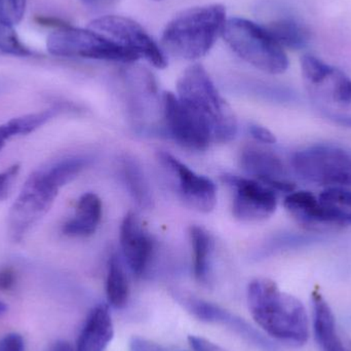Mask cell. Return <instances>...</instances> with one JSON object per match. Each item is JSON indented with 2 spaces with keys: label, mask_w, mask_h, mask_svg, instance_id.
<instances>
[{
  "label": "cell",
  "mask_w": 351,
  "mask_h": 351,
  "mask_svg": "<svg viewBox=\"0 0 351 351\" xmlns=\"http://www.w3.org/2000/svg\"><path fill=\"white\" fill-rule=\"evenodd\" d=\"M247 304L255 323L269 337L299 348L311 335V322L299 299L268 278H257L247 287Z\"/></svg>",
  "instance_id": "2"
},
{
  "label": "cell",
  "mask_w": 351,
  "mask_h": 351,
  "mask_svg": "<svg viewBox=\"0 0 351 351\" xmlns=\"http://www.w3.org/2000/svg\"><path fill=\"white\" fill-rule=\"evenodd\" d=\"M34 21L37 24L40 25V26L55 28L56 30H57V29H61L64 28V27L69 26L70 25L68 24L66 21L53 16H36L34 18Z\"/></svg>",
  "instance_id": "34"
},
{
  "label": "cell",
  "mask_w": 351,
  "mask_h": 351,
  "mask_svg": "<svg viewBox=\"0 0 351 351\" xmlns=\"http://www.w3.org/2000/svg\"><path fill=\"white\" fill-rule=\"evenodd\" d=\"M323 206L346 226L351 224V189L329 188L319 196Z\"/></svg>",
  "instance_id": "24"
},
{
  "label": "cell",
  "mask_w": 351,
  "mask_h": 351,
  "mask_svg": "<svg viewBox=\"0 0 351 351\" xmlns=\"http://www.w3.org/2000/svg\"><path fill=\"white\" fill-rule=\"evenodd\" d=\"M130 351H169L164 346L154 343L149 340L142 339L139 337H134L130 342Z\"/></svg>",
  "instance_id": "32"
},
{
  "label": "cell",
  "mask_w": 351,
  "mask_h": 351,
  "mask_svg": "<svg viewBox=\"0 0 351 351\" xmlns=\"http://www.w3.org/2000/svg\"><path fill=\"white\" fill-rule=\"evenodd\" d=\"M156 1H162V0H156Z\"/></svg>",
  "instance_id": "37"
},
{
  "label": "cell",
  "mask_w": 351,
  "mask_h": 351,
  "mask_svg": "<svg viewBox=\"0 0 351 351\" xmlns=\"http://www.w3.org/2000/svg\"><path fill=\"white\" fill-rule=\"evenodd\" d=\"M223 182L234 188L232 214L243 222H259L276 212L278 198L276 191L255 179L225 175Z\"/></svg>",
  "instance_id": "10"
},
{
  "label": "cell",
  "mask_w": 351,
  "mask_h": 351,
  "mask_svg": "<svg viewBox=\"0 0 351 351\" xmlns=\"http://www.w3.org/2000/svg\"><path fill=\"white\" fill-rule=\"evenodd\" d=\"M123 175L134 199L143 208H149L152 204V195L140 167L134 160H125Z\"/></svg>",
  "instance_id": "25"
},
{
  "label": "cell",
  "mask_w": 351,
  "mask_h": 351,
  "mask_svg": "<svg viewBox=\"0 0 351 351\" xmlns=\"http://www.w3.org/2000/svg\"><path fill=\"white\" fill-rule=\"evenodd\" d=\"M284 206L295 222L309 232H330L344 227L311 192L295 190L285 198Z\"/></svg>",
  "instance_id": "13"
},
{
  "label": "cell",
  "mask_w": 351,
  "mask_h": 351,
  "mask_svg": "<svg viewBox=\"0 0 351 351\" xmlns=\"http://www.w3.org/2000/svg\"><path fill=\"white\" fill-rule=\"evenodd\" d=\"M20 165L16 164L0 172V202L8 197L14 181L20 173Z\"/></svg>",
  "instance_id": "28"
},
{
  "label": "cell",
  "mask_w": 351,
  "mask_h": 351,
  "mask_svg": "<svg viewBox=\"0 0 351 351\" xmlns=\"http://www.w3.org/2000/svg\"><path fill=\"white\" fill-rule=\"evenodd\" d=\"M121 245L132 272L141 276L147 269L154 255V241L142 229L134 213H129L121 223Z\"/></svg>",
  "instance_id": "17"
},
{
  "label": "cell",
  "mask_w": 351,
  "mask_h": 351,
  "mask_svg": "<svg viewBox=\"0 0 351 351\" xmlns=\"http://www.w3.org/2000/svg\"><path fill=\"white\" fill-rule=\"evenodd\" d=\"M27 0H0V20L14 27L24 18Z\"/></svg>",
  "instance_id": "27"
},
{
  "label": "cell",
  "mask_w": 351,
  "mask_h": 351,
  "mask_svg": "<svg viewBox=\"0 0 351 351\" xmlns=\"http://www.w3.org/2000/svg\"><path fill=\"white\" fill-rule=\"evenodd\" d=\"M162 104L169 133L179 145L187 149L202 152L214 143L208 127L184 106L175 94L164 93Z\"/></svg>",
  "instance_id": "11"
},
{
  "label": "cell",
  "mask_w": 351,
  "mask_h": 351,
  "mask_svg": "<svg viewBox=\"0 0 351 351\" xmlns=\"http://www.w3.org/2000/svg\"><path fill=\"white\" fill-rule=\"evenodd\" d=\"M301 71L309 98L326 117L351 127V80L313 55L303 56Z\"/></svg>",
  "instance_id": "5"
},
{
  "label": "cell",
  "mask_w": 351,
  "mask_h": 351,
  "mask_svg": "<svg viewBox=\"0 0 351 351\" xmlns=\"http://www.w3.org/2000/svg\"><path fill=\"white\" fill-rule=\"evenodd\" d=\"M6 311H8V306L2 301H0V315H3Z\"/></svg>",
  "instance_id": "36"
},
{
  "label": "cell",
  "mask_w": 351,
  "mask_h": 351,
  "mask_svg": "<svg viewBox=\"0 0 351 351\" xmlns=\"http://www.w3.org/2000/svg\"><path fill=\"white\" fill-rule=\"evenodd\" d=\"M106 295L109 304L114 308H123L129 300V282L121 260L115 255L111 256L108 262Z\"/></svg>",
  "instance_id": "23"
},
{
  "label": "cell",
  "mask_w": 351,
  "mask_h": 351,
  "mask_svg": "<svg viewBox=\"0 0 351 351\" xmlns=\"http://www.w3.org/2000/svg\"><path fill=\"white\" fill-rule=\"evenodd\" d=\"M241 166L254 179L268 186L274 191L291 192L296 185L288 178L282 160L270 150L249 146L241 152Z\"/></svg>",
  "instance_id": "14"
},
{
  "label": "cell",
  "mask_w": 351,
  "mask_h": 351,
  "mask_svg": "<svg viewBox=\"0 0 351 351\" xmlns=\"http://www.w3.org/2000/svg\"><path fill=\"white\" fill-rule=\"evenodd\" d=\"M102 219V202L97 194L88 192L80 198L75 215L63 225L64 234L86 237L94 234Z\"/></svg>",
  "instance_id": "19"
},
{
  "label": "cell",
  "mask_w": 351,
  "mask_h": 351,
  "mask_svg": "<svg viewBox=\"0 0 351 351\" xmlns=\"http://www.w3.org/2000/svg\"><path fill=\"white\" fill-rule=\"evenodd\" d=\"M51 351H75L73 346L66 341H59L53 346Z\"/></svg>",
  "instance_id": "35"
},
{
  "label": "cell",
  "mask_w": 351,
  "mask_h": 351,
  "mask_svg": "<svg viewBox=\"0 0 351 351\" xmlns=\"http://www.w3.org/2000/svg\"><path fill=\"white\" fill-rule=\"evenodd\" d=\"M158 160L177 180L180 196L188 206L206 214L214 210L217 204V189L212 180L195 174L167 152H160Z\"/></svg>",
  "instance_id": "12"
},
{
  "label": "cell",
  "mask_w": 351,
  "mask_h": 351,
  "mask_svg": "<svg viewBox=\"0 0 351 351\" xmlns=\"http://www.w3.org/2000/svg\"><path fill=\"white\" fill-rule=\"evenodd\" d=\"M190 241L193 250L194 276L199 282L208 280L210 259L214 250V239L208 231L200 226L189 228Z\"/></svg>",
  "instance_id": "22"
},
{
  "label": "cell",
  "mask_w": 351,
  "mask_h": 351,
  "mask_svg": "<svg viewBox=\"0 0 351 351\" xmlns=\"http://www.w3.org/2000/svg\"><path fill=\"white\" fill-rule=\"evenodd\" d=\"M0 351H25L24 338L19 334H8L0 338Z\"/></svg>",
  "instance_id": "29"
},
{
  "label": "cell",
  "mask_w": 351,
  "mask_h": 351,
  "mask_svg": "<svg viewBox=\"0 0 351 351\" xmlns=\"http://www.w3.org/2000/svg\"><path fill=\"white\" fill-rule=\"evenodd\" d=\"M177 92L180 102L210 130L214 143H228L234 139L237 133L234 112L202 65L194 64L183 72L178 80Z\"/></svg>",
  "instance_id": "4"
},
{
  "label": "cell",
  "mask_w": 351,
  "mask_h": 351,
  "mask_svg": "<svg viewBox=\"0 0 351 351\" xmlns=\"http://www.w3.org/2000/svg\"><path fill=\"white\" fill-rule=\"evenodd\" d=\"M269 34L282 49H305L311 40V35L306 27L294 18H282L269 23L265 26Z\"/></svg>",
  "instance_id": "21"
},
{
  "label": "cell",
  "mask_w": 351,
  "mask_h": 351,
  "mask_svg": "<svg viewBox=\"0 0 351 351\" xmlns=\"http://www.w3.org/2000/svg\"><path fill=\"white\" fill-rule=\"evenodd\" d=\"M226 10L208 4L184 10L168 23L162 36V47L170 55L194 61L214 47L226 23Z\"/></svg>",
  "instance_id": "3"
},
{
  "label": "cell",
  "mask_w": 351,
  "mask_h": 351,
  "mask_svg": "<svg viewBox=\"0 0 351 351\" xmlns=\"http://www.w3.org/2000/svg\"><path fill=\"white\" fill-rule=\"evenodd\" d=\"M88 158L69 156L43 165L29 176L8 213V232L20 243L51 210L60 189L88 165Z\"/></svg>",
  "instance_id": "1"
},
{
  "label": "cell",
  "mask_w": 351,
  "mask_h": 351,
  "mask_svg": "<svg viewBox=\"0 0 351 351\" xmlns=\"http://www.w3.org/2000/svg\"><path fill=\"white\" fill-rule=\"evenodd\" d=\"M295 174L315 185L351 189V152L335 145L309 146L291 160Z\"/></svg>",
  "instance_id": "8"
},
{
  "label": "cell",
  "mask_w": 351,
  "mask_h": 351,
  "mask_svg": "<svg viewBox=\"0 0 351 351\" xmlns=\"http://www.w3.org/2000/svg\"><path fill=\"white\" fill-rule=\"evenodd\" d=\"M250 134L256 141L261 142L263 144H274L276 142L274 134L262 125H252L250 127Z\"/></svg>",
  "instance_id": "30"
},
{
  "label": "cell",
  "mask_w": 351,
  "mask_h": 351,
  "mask_svg": "<svg viewBox=\"0 0 351 351\" xmlns=\"http://www.w3.org/2000/svg\"><path fill=\"white\" fill-rule=\"evenodd\" d=\"M114 326L106 304L92 309L78 336L75 351H105L112 341Z\"/></svg>",
  "instance_id": "18"
},
{
  "label": "cell",
  "mask_w": 351,
  "mask_h": 351,
  "mask_svg": "<svg viewBox=\"0 0 351 351\" xmlns=\"http://www.w3.org/2000/svg\"><path fill=\"white\" fill-rule=\"evenodd\" d=\"M311 326L322 351H351V341L339 330L333 311L321 293L311 296Z\"/></svg>",
  "instance_id": "16"
},
{
  "label": "cell",
  "mask_w": 351,
  "mask_h": 351,
  "mask_svg": "<svg viewBox=\"0 0 351 351\" xmlns=\"http://www.w3.org/2000/svg\"><path fill=\"white\" fill-rule=\"evenodd\" d=\"M62 108L53 107L41 112L30 113L14 117L6 123L0 125V152L6 145V142L14 137L26 136L36 131L39 128L51 121L56 115L59 114Z\"/></svg>",
  "instance_id": "20"
},
{
  "label": "cell",
  "mask_w": 351,
  "mask_h": 351,
  "mask_svg": "<svg viewBox=\"0 0 351 351\" xmlns=\"http://www.w3.org/2000/svg\"><path fill=\"white\" fill-rule=\"evenodd\" d=\"M188 342L193 351H226L210 340L204 339L199 336L190 335L188 337Z\"/></svg>",
  "instance_id": "31"
},
{
  "label": "cell",
  "mask_w": 351,
  "mask_h": 351,
  "mask_svg": "<svg viewBox=\"0 0 351 351\" xmlns=\"http://www.w3.org/2000/svg\"><path fill=\"white\" fill-rule=\"evenodd\" d=\"M0 55L33 57L35 51L21 40L14 27L0 20Z\"/></svg>",
  "instance_id": "26"
},
{
  "label": "cell",
  "mask_w": 351,
  "mask_h": 351,
  "mask_svg": "<svg viewBox=\"0 0 351 351\" xmlns=\"http://www.w3.org/2000/svg\"><path fill=\"white\" fill-rule=\"evenodd\" d=\"M16 284V272L14 268L4 267L0 269V291L8 292L12 290Z\"/></svg>",
  "instance_id": "33"
},
{
  "label": "cell",
  "mask_w": 351,
  "mask_h": 351,
  "mask_svg": "<svg viewBox=\"0 0 351 351\" xmlns=\"http://www.w3.org/2000/svg\"><path fill=\"white\" fill-rule=\"evenodd\" d=\"M90 29L128 47L158 69H164L168 66L164 49L139 23L132 19L108 14L93 20Z\"/></svg>",
  "instance_id": "9"
},
{
  "label": "cell",
  "mask_w": 351,
  "mask_h": 351,
  "mask_svg": "<svg viewBox=\"0 0 351 351\" xmlns=\"http://www.w3.org/2000/svg\"><path fill=\"white\" fill-rule=\"evenodd\" d=\"M183 303L186 309L200 321L219 324V325L229 328L235 333L239 334L243 339L261 350L266 351L274 350V344L265 336L262 335L259 331L254 329L251 325H249L241 317L221 308L218 305L195 298L184 299Z\"/></svg>",
  "instance_id": "15"
},
{
  "label": "cell",
  "mask_w": 351,
  "mask_h": 351,
  "mask_svg": "<svg viewBox=\"0 0 351 351\" xmlns=\"http://www.w3.org/2000/svg\"><path fill=\"white\" fill-rule=\"evenodd\" d=\"M49 53L57 57L84 58L104 61L133 63L137 53L92 29L69 26L57 29L47 39Z\"/></svg>",
  "instance_id": "7"
},
{
  "label": "cell",
  "mask_w": 351,
  "mask_h": 351,
  "mask_svg": "<svg viewBox=\"0 0 351 351\" xmlns=\"http://www.w3.org/2000/svg\"><path fill=\"white\" fill-rule=\"evenodd\" d=\"M225 43L241 59L261 71L282 74L289 68V59L267 29L243 18L228 19L223 28Z\"/></svg>",
  "instance_id": "6"
}]
</instances>
